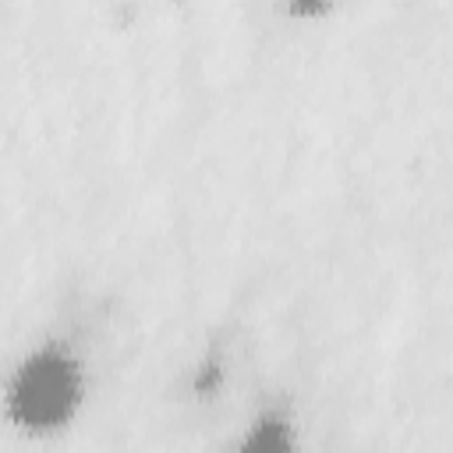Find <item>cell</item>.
<instances>
[{"mask_svg": "<svg viewBox=\"0 0 453 453\" xmlns=\"http://www.w3.org/2000/svg\"><path fill=\"white\" fill-rule=\"evenodd\" d=\"M85 400L81 361L57 343L35 347L14 372L7 386V414L25 432L64 428Z\"/></svg>", "mask_w": 453, "mask_h": 453, "instance_id": "6da1fadb", "label": "cell"}, {"mask_svg": "<svg viewBox=\"0 0 453 453\" xmlns=\"http://www.w3.org/2000/svg\"><path fill=\"white\" fill-rule=\"evenodd\" d=\"M248 453H287L294 446V425L280 411H265L248 425V435L241 442Z\"/></svg>", "mask_w": 453, "mask_h": 453, "instance_id": "7a4b0ae2", "label": "cell"}, {"mask_svg": "<svg viewBox=\"0 0 453 453\" xmlns=\"http://www.w3.org/2000/svg\"><path fill=\"white\" fill-rule=\"evenodd\" d=\"M329 7V0H290V11L294 14H304V18H315Z\"/></svg>", "mask_w": 453, "mask_h": 453, "instance_id": "3957f363", "label": "cell"}]
</instances>
